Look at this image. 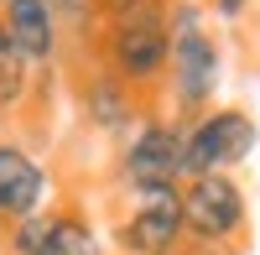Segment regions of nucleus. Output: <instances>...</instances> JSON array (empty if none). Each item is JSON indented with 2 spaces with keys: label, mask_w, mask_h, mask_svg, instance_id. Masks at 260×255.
I'll use <instances>...</instances> for the list:
<instances>
[{
  "label": "nucleus",
  "mask_w": 260,
  "mask_h": 255,
  "mask_svg": "<svg viewBox=\"0 0 260 255\" xmlns=\"http://www.w3.org/2000/svg\"><path fill=\"white\" fill-rule=\"evenodd\" d=\"M167 73H172V110L177 115H203L219 89V42L208 31L203 6L177 0L167 6Z\"/></svg>",
  "instance_id": "f257e3e1"
},
{
  "label": "nucleus",
  "mask_w": 260,
  "mask_h": 255,
  "mask_svg": "<svg viewBox=\"0 0 260 255\" xmlns=\"http://www.w3.org/2000/svg\"><path fill=\"white\" fill-rule=\"evenodd\" d=\"M260 141V125L240 104H208L203 115L187 120V141H182V182L203 177V172H234L240 162H250Z\"/></svg>",
  "instance_id": "f03ea898"
},
{
  "label": "nucleus",
  "mask_w": 260,
  "mask_h": 255,
  "mask_svg": "<svg viewBox=\"0 0 260 255\" xmlns=\"http://www.w3.org/2000/svg\"><path fill=\"white\" fill-rule=\"evenodd\" d=\"M250 235V198L229 172H203L182 182V240L187 245H234Z\"/></svg>",
  "instance_id": "7ed1b4c3"
},
{
  "label": "nucleus",
  "mask_w": 260,
  "mask_h": 255,
  "mask_svg": "<svg viewBox=\"0 0 260 255\" xmlns=\"http://www.w3.org/2000/svg\"><path fill=\"white\" fill-rule=\"evenodd\" d=\"M130 208L115 224V255H172L182 250V182L125 187Z\"/></svg>",
  "instance_id": "20e7f679"
},
{
  "label": "nucleus",
  "mask_w": 260,
  "mask_h": 255,
  "mask_svg": "<svg viewBox=\"0 0 260 255\" xmlns=\"http://www.w3.org/2000/svg\"><path fill=\"white\" fill-rule=\"evenodd\" d=\"M99 52H104V73H115L130 89H151L167 73V11L110 21L99 37Z\"/></svg>",
  "instance_id": "39448f33"
},
{
  "label": "nucleus",
  "mask_w": 260,
  "mask_h": 255,
  "mask_svg": "<svg viewBox=\"0 0 260 255\" xmlns=\"http://www.w3.org/2000/svg\"><path fill=\"white\" fill-rule=\"evenodd\" d=\"M182 141H187V120H141L120 151V187L182 182Z\"/></svg>",
  "instance_id": "423d86ee"
},
{
  "label": "nucleus",
  "mask_w": 260,
  "mask_h": 255,
  "mask_svg": "<svg viewBox=\"0 0 260 255\" xmlns=\"http://www.w3.org/2000/svg\"><path fill=\"white\" fill-rule=\"evenodd\" d=\"M52 177L21 141H0V224L26 219L37 208H47Z\"/></svg>",
  "instance_id": "0eeeda50"
},
{
  "label": "nucleus",
  "mask_w": 260,
  "mask_h": 255,
  "mask_svg": "<svg viewBox=\"0 0 260 255\" xmlns=\"http://www.w3.org/2000/svg\"><path fill=\"white\" fill-rule=\"evenodd\" d=\"M0 21L31 68H47L57 57V16L47 0H0Z\"/></svg>",
  "instance_id": "6e6552de"
},
{
  "label": "nucleus",
  "mask_w": 260,
  "mask_h": 255,
  "mask_svg": "<svg viewBox=\"0 0 260 255\" xmlns=\"http://www.w3.org/2000/svg\"><path fill=\"white\" fill-rule=\"evenodd\" d=\"M83 115H89V125L104 131V136L136 131V94H130V83H120L115 73L89 78L83 83Z\"/></svg>",
  "instance_id": "1a4fd4ad"
},
{
  "label": "nucleus",
  "mask_w": 260,
  "mask_h": 255,
  "mask_svg": "<svg viewBox=\"0 0 260 255\" xmlns=\"http://www.w3.org/2000/svg\"><path fill=\"white\" fill-rule=\"evenodd\" d=\"M42 255H110V250H104L94 219L83 214L78 203H57V208H52V229H47Z\"/></svg>",
  "instance_id": "9d476101"
},
{
  "label": "nucleus",
  "mask_w": 260,
  "mask_h": 255,
  "mask_svg": "<svg viewBox=\"0 0 260 255\" xmlns=\"http://www.w3.org/2000/svg\"><path fill=\"white\" fill-rule=\"evenodd\" d=\"M26 99H31V62L21 57V47L0 21V115H16Z\"/></svg>",
  "instance_id": "9b49d317"
},
{
  "label": "nucleus",
  "mask_w": 260,
  "mask_h": 255,
  "mask_svg": "<svg viewBox=\"0 0 260 255\" xmlns=\"http://www.w3.org/2000/svg\"><path fill=\"white\" fill-rule=\"evenodd\" d=\"M47 229H52V203L37 208V214H26V219L0 224V255H42Z\"/></svg>",
  "instance_id": "f8f14e48"
},
{
  "label": "nucleus",
  "mask_w": 260,
  "mask_h": 255,
  "mask_svg": "<svg viewBox=\"0 0 260 255\" xmlns=\"http://www.w3.org/2000/svg\"><path fill=\"white\" fill-rule=\"evenodd\" d=\"M94 11L104 21H125V16H141V11H167L161 0H94Z\"/></svg>",
  "instance_id": "ddd939ff"
},
{
  "label": "nucleus",
  "mask_w": 260,
  "mask_h": 255,
  "mask_svg": "<svg viewBox=\"0 0 260 255\" xmlns=\"http://www.w3.org/2000/svg\"><path fill=\"white\" fill-rule=\"evenodd\" d=\"M187 255H245V240H234V245H187Z\"/></svg>",
  "instance_id": "4468645a"
},
{
  "label": "nucleus",
  "mask_w": 260,
  "mask_h": 255,
  "mask_svg": "<svg viewBox=\"0 0 260 255\" xmlns=\"http://www.w3.org/2000/svg\"><path fill=\"white\" fill-rule=\"evenodd\" d=\"M250 11V0H213V16H224V21H240Z\"/></svg>",
  "instance_id": "2eb2a0df"
}]
</instances>
